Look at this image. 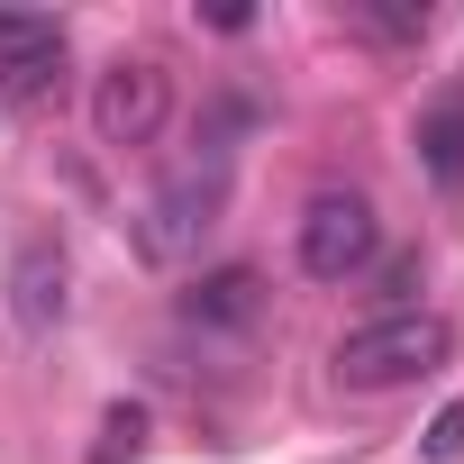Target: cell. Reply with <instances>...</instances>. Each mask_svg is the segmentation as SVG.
Wrapping results in <instances>:
<instances>
[{
    "instance_id": "obj_8",
    "label": "cell",
    "mask_w": 464,
    "mask_h": 464,
    "mask_svg": "<svg viewBox=\"0 0 464 464\" xmlns=\"http://www.w3.org/2000/svg\"><path fill=\"white\" fill-rule=\"evenodd\" d=\"M419 173L437 191H464V82L419 110Z\"/></svg>"
},
{
    "instance_id": "obj_5",
    "label": "cell",
    "mask_w": 464,
    "mask_h": 464,
    "mask_svg": "<svg viewBox=\"0 0 464 464\" xmlns=\"http://www.w3.org/2000/svg\"><path fill=\"white\" fill-rule=\"evenodd\" d=\"M0 92H10L19 110H37V101L64 92V19L0 10Z\"/></svg>"
},
{
    "instance_id": "obj_7",
    "label": "cell",
    "mask_w": 464,
    "mask_h": 464,
    "mask_svg": "<svg viewBox=\"0 0 464 464\" xmlns=\"http://www.w3.org/2000/svg\"><path fill=\"white\" fill-rule=\"evenodd\" d=\"M256 310H265V274H246V265H218V274H200L182 292V319L191 328H246Z\"/></svg>"
},
{
    "instance_id": "obj_1",
    "label": "cell",
    "mask_w": 464,
    "mask_h": 464,
    "mask_svg": "<svg viewBox=\"0 0 464 464\" xmlns=\"http://www.w3.org/2000/svg\"><path fill=\"white\" fill-rule=\"evenodd\" d=\"M227 164H237V146L209 137L191 164H173V173L137 200L128 237H137V256H146V265H191V256L209 246V227H218V209H227Z\"/></svg>"
},
{
    "instance_id": "obj_9",
    "label": "cell",
    "mask_w": 464,
    "mask_h": 464,
    "mask_svg": "<svg viewBox=\"0 0 464 464\" xmlns=\"http://www.w3.org/2000/svg\"><path fill=\"white\" fill-rule=\"evenodd\" d=\"M346 19L364 37H382V46H419L428 37V10H392V0H346Z\"/></svg>"
},
{
    "instance_id": "obj_3",
    "label": "cell",
    "mask_w": 464,
    "mask_h": 464,
    "mask_svg": "<svg viewBox=\"0 0 464 464\" xmlns=\"http://www.w3.org/2000/svg\"><path fill=\"white\" fill-rule=\"evenodd\" d=\"M382 256V218L364 191H310L301 209V274L310 283H355Z\"/></svg>"
},
{
    "instance_id": "obj_11",
    "label": "cell",
    "mask_w": 464,
    "mask_h": 464,
    "mask_svg": "<svg viewBox=\"0 0 464 464\" xmlns=\"http://www.w3.org/2000/svg\"><path fill=\"white\" fill-rule=\"evenodd\" d=\"M428 455H437V464H455V455H464V401H446V410L428 419Z\"/></svg>"
},
{
    "instance_id": "obj_10",
    "label": "cell",
    "mask_w": 464,
    "mask_h": 464,
    "mask_svg": "<svg viewBox=\"0 0 464 464\" xmlns=\"http://www.w3.org/2000/svg\"><path fill=\"white\" fill-rule=\"evenodd\" d=\"M137 446H146V410H137V401H110V410H101V446H92V464H128Z\"/></svg>"
},
{
    "instance_id": "obj_6",
    "label": "cell",
    "mask_w": 464,
    "mask_h": 464,
    "mask_svg": "<svg viewBox=\"0 0 464 464\" xmlns=\"http://www.w3.org/2000/svg\"><path fill=\"white\" fill-rule=\"evenodd\" d=\"M10 310H19L28 337H46V328L64 319V256H55V237H28V246L10 256Z\"/></svg>"
},
{
    "instance_id": "obj_4",
    "label": "cell",
    "mask_w": 464,
    "mask_h": 464,
    "mask_svg": "<svg viewBox=\"0 0 464 464\" xmlns=\"http://www.w3.org/2000/svg\"><path fill=\"white\" fill-rule=\"evenodd\" d=\"M164 119H173V73L155 64V55H119L101 82H92V137L101 146H155L164 137Z\"/></svg>"
},
{
    "instance_id": "obj_2",
    "label": "cell",
    "mask_w": 464,
    "mask_h": 464,
    "mask_svg": "<svg viewBox=\"0 0 464 464\" xmlns=\"http://www.w3.org/2000/svg\"><path fill=\"white\" fill-rule=\"evenodd\" d=\"M446 346H455V328L437 310H382V319H355L337 337L328 373H337V392H401V382L437 373Z\"/></svg>"
}]
</instances>
